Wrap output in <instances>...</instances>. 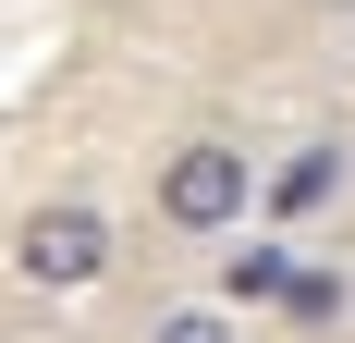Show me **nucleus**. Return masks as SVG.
Masks as SVG:
<instances>
[{
    "mask_svg": "<svg viewBox=\"0 0 355 343\" xmlns=\"http://www.w3.org/2000/svg\"><path fill=\"white\" fill-rule=\"evenodd\" d=\"M257 196H270V172L233 135H184L172 160H159V221H172V233H233Z\"/></svg>",
    "mask_w": 355,
    "mask_h": 343,
    "instance_id": "nucleus-1",
    "label": "nucleus"
},
{
    "mask_svg": "<svg viewBox=\"0 0 355 343\" xmlns=\"http://www.w3.org/2000/svg\"><path fill=\"white\" fill-rule=\"evenodd\" d=\"M12 270L37 282V294H86V282L110 270V221L86 196H49V208H25L12 221Z\"/></svg>",
    "mask_w": 355,
    "mask_h": 343,
    "instance_id": "nucleus-2",
    "label": "nucleus"
},
{
    "mask_svg": "<svg viewBox=\"0 0 355 343\" xmlns=\"http://www.w3.org/2000/svg\"><path fill=\"white\" fill-rule=\"evenodd\" d=\"M294 270H306V258L257 233L245 258H220V307H233V319H245V307H282V294H294Z\"/></svg>",
    "mask_w": 355,
    "mask_h": 343,
    "instance_id": "nucleus-3",
    "label": "nucleus"
},
{
    "mask_svg": "<svg viewBox=\"0 0 355 343\" xmlns=\"http://www.w3.org/2000/svg\"><path fill=\"white\" fill-rule=\"evenodd\" d=\"M343 196V147H294L282 172H270V208H282V221H306V208H331Z\"/></svg>",
    "mask_w": 355,
    "mask_h": 343,
    "instance_id": "nucleus-4",
    "label": "nucleus"
},
{
    "mask_svg": "<svg viewBox=\"0 0 355 343\" xmlns=\"http://www.w3.org/2000/svg\"><path fill=\"white\" fill-rule=\"evenodd\" d=\"M282 319H294V331H331V319H343V270H331V258H306V270H294V294H282Z\"/></svg>",
    "mask_w": 355,
    "mask_h": 343,
    "instance_id": "nucleus-5",
    "label": "nucleus"
},
{
    "mask_svg": "<svg viewBox=\"0 0 355 343\" xmlns=\"http://www.w3.org/2000/svg\"><path fill=\"white\" fill-rule=\"evenodd\" d=\"M147 343H245V319L233 307H172V319H147Z\"/></svg>",
    "mask_w": 355,
    "mask_h": 343,
    "instance_id": "nucleus-6",
    "label": "nucleus"
}]
</instances>
